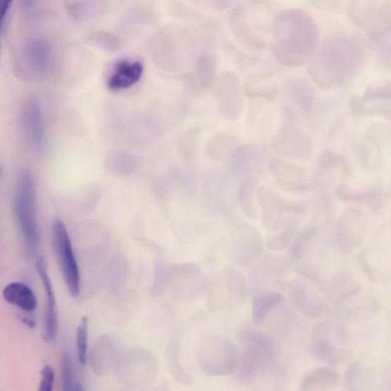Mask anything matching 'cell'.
Segmentation results:
<instances>
[{
	"label": "cell",
	"mask_w": 391,
	"mask_h": 391,
	"mask_svg": "<svg viewBox=\"0 0 391 391\" xmlns=\"http://www.w3.org/2000/svg\"><path fill=\"white\" fill-rule=\"evenodd\" d=\"M14 212L19 224L27 250L34 254L40 243L39 230L36 216V194L31 173L23 171L18 180L15 197Z\"/></svg>",
	"instance_id": "277c9868"
},
{
	"label": "cell",
	"mask_w": 391,
	"mask_h": 391,
	"mask_svg": "<svg viewBox=\"0 0 391 391\" xmlns=\"http://www.w3.org/2000/svg\"><path fill=\"white\" fill-rule=\"evenodd\" d=\"M25 51L27 58L36 70L42 72L47 68L49 50L46 44L40 42H32Z\"/></svg>",
	"instance_id": "4316f807"
},
{
	"label": "cell",
	"mask_w": 391,
	"mask_h": 391,
	"mask_svg": "<svg viewBox=\"0 0 391 391\" xmlns=\"http://www.w3.org/2000/svg\"><path fill=\"white\" fill-rule=\"evenodd\" d=\"M256 201L261 209V223L268 232L281 228L287 213H303V204L288 201L271 187L262 185L257 188Z\"/></svg>",
	"instance_id": "5b68a950"
},
{
	"label": "cell",
	"mask_w": 391,
	"mask_h": 391,
	"mask_svg": "<svg viewBox=\"0 0 391 391\" xmlns=\"http://www.w3.org/2000/svg\"><path fill=\"white\" fill-rule=\"evenodd\" d=\"M285 302L283 295L274 291H261L253 299L252 316L256 325H261L267 320L269 313Z\"/></svg>",
	"instance_id": "e0dca14e"
},
{
	"label": "cell",
	"mask_w": 391,
	"mask_h": 391,
	"mask_svg": "<svg viewBox=\"0 0 391 391\" xmlns=\"http://www.w3.org/2000/svg\"><path fill=\"white\" fill-rule=\"evenodd\" d=\"M2 175H3V169L1 167H0V178H1Z\"/></svg>",
	"instance_id": "b9f144b4"
},
{
	"label": "cell",
	"mask_w": 391,
	"mask_h": 391,
	"mask_svg": "<svg viewBox=\"0 0 391 391\" xmlns=\"http://www.w3.org/2000/svg\"><path fill=\"white\" fill-rule=\"evenodd\" d=\"M22 121L27 140L38 152L44 144V132L41 106L37 99L32 97L24 103Z\"/></svg>",
	"instance_id": "9c48e42d"
},
{
	"label": "cell",
	"mask_w": 391,
	"mask_h": 391,
	"mask_svg": "<svg viewBox=\"0 0 391 391\" xmlns=\"http://www.w3.org/2000/svg\"><path fill=\"white\" fill-rule=\"evenodd\" d=\"M88 323L87 317L82 318L77 332L78 359L82 366H86L87 361Z\"/></svg>",
	"instance_id": "f546056e"
},
{
	"label": "cell",
	"mask_w": 391,
	"mask_h": 391,
	"mask_svg": "<svg viewBox=\"0 0 391 391\" xmlns=\"http://www.w3.org/2000/svg\"><path fill=\"white\" fill-rule=\"evenodd\" d=\"M317 230L314 228L307 230L293 244L290 252V261L293 263L301 260L309 244L316 237Z\"/></svg>",
	"instance_id": "4dcf8cb0"
},
{
	"label": "cell",
	"mask_w": 391,
	"mask_h": 391,
	"mask_svg": "<svg viewBox=\"0 0 391 391\" xmlns=\"http://www.w3.org/2000/svg\"><path fill=\"white\" fill-rule=\"evenodd\" d=\"M381 4L380 0H350L349 13L352 21L364 28Z\"/></svg>",
	"instance_id": "d4e9b609"
},
{
	"label": "cell",
	"mask_w": 391,
	"mask_h": 391,
	"mask_svg": "<svg viewBox=\"0 0 391 391\" xmlns=\"http://www.w3.org/2000/svg\"><path fill=\"white\" fill-rule=\"evenodd\" d=\"M377 44L378 61L380 66L386 69L390 68V37Z\"/></svg>",
	"instance_id": "e575fe53"
},
{
	"label": "cell",
	"mask_w": 391,
	"mask_h": 391,
	"mask_svg": "<svg viewBox=\"0 0 391 391\" xmlns=\"http://www.w3.org/2000/svg\"><path fill=\"white\" fill-rule=\"evenodd\" d=\"M285 89L290 98L294 99L297 106L305 113L311 111L316 101L314 89L304 80L291 77L285 84Z\"/></svg>",
	"instance_id": "d6986e66"
},
{
	"label": "cell",
	"mask_w": 391,
	"mask_h": 391,
	"mask_svg": "<svg viewBox=\"0 0 391 391\" xmlns=\"http://www.w3.org/2000/svg\"><path fill=\"white\" fill-rule=\"evenodd\" d=\"M390 97L391 85L390 81H378L366 87L362 101L366 104L378 101H390Z\"/></svg>",
	"instance_id": "83f0119b"
},
{
	"label": "cell",
	"mask_w": 391,
	"mask_h": 391,
	"mask_svg": "<svg viewBox=\"0 0 391 391\" xmlns=\"http://www.w3.org/2000/svg\"><path fill=\"white\" fill-rule=\"evenodd\" d=\"M258 184L256 175L248 176L240 190V204L242 211L251 220H256L259 214L256 201Z\"/></svg>",
	"instance_id": "7402d4cb"
},
{
	"label": "cell",
	"mask_w": 391,
	"mask_h": 391,
	"mask_svg": "<svg viewBox=\"0 0 391 391\" xmlns=\"http://www.w3.org/2000/svg\"><path fill=\"white\" fill-rule=\"evenodd\" d=\"M366 58L365 44L356 35L335 34L318 50L308 73L321 89H338L360 75Z\"/></svg>",
	"instance_id": "6da1fadb"
},
{
	"label": "cell",
	"mask_w": 391,
	"mask_h": 391,
	"mask_svg": "<svg viewBox=\"0 0 391 391\" xmlns=\"http://www.w3.org/2000/svg\"><path fill=\"white\" fill-rule=\"evenodd\" d=\"M310 352L317 359L334 366H338L347 354L342 347L314 340L311 345Z\"/></svg>",
	"instance_id": "cb8c5ba5"
},
{
	"label": "cell",
	"mask_w": 391,
	"mask_h": 391,
	"mask_svg": "<svg viewBox=\"0 0 391 391\" xmlns=\"http://www.w3.org/2000/svg\"><path fill=\"white\" fill-rule=\"evenodd\" d=\"M297 225L294 222L287 225L285 230L281 233L273 235L266 242V247L272 251L283 250L292 242L296 233Z\"/></svg>",
	"instance_id": "f1b7e54d"
},
{
	"label": "cell",
	"mask_w": 391,
	"mask_h": 391,
	"mask_svg": "<svg viewBox=\"0 0 391 391\" xmlns=\"http://www.w3.org/2000/svg\"><path fill=\"white\" fill-rule=\"evenodd\" d=\"M311 4L321 10L336 13L342 10L343 0H310Z\"/></svg>",
	"instance_id": "d590c367"
},
{
	"label": "cell",
	"mask_w": 391,
	"mask_h": 391,
	"mask_svg": "<svg viewBox=\"0 0 391 391\" xmlns=\"http://www.w3.org/2000/svg\"><path fill=\"white\" fill-rule=\"evenodd\" d=\"M54 372L51 366H45L42 371L40 391H51L54 387Z\"/></svg>",
	"instance_id": "8d00e7d4"
},
{
	"label": "cell",
	"mask_w": 391,
	"mask_h": 391,
	"mask_svg": "<svg viewBox=\"0 0 391 391\" xmlns=\"http://www.w3.org/2000/svg\"><path fill=\"white\" fill-rule=\"evenodd\" d=\"M63 389L69 390L73 386V373L70 354L68 352L63 354L61 361Z\"/></svg>",
	"instance_id": "836d02e7"
},
{
	"label": "cell",
	"mask_w": 391,
	"mask_h": 391,
	"mask_svg": "<svg viewBox=\"0 0 391 391\" xmlns=\"http://www.w3.org/2000/svg\"><path fill=\"white\" fill-rule=\"evenodd\" d=\"M314 340L329 342L342 347L347 342V333L339 324L325 321L318 324L313 332Z\"/></svg>",
	"instance_id": "484cf974"
},
{
	"label": "cell",
	"mask_w": 391,
	"mask_h": 391,
	"mask_svg": "<svg viewBox=\"0 0 391 391\" xmlns=\"http://www.w3.org/2000/svg\"><path fill=\"white\" fill-rule=\"evenodd\" d=\"M349 107L351 110L359 115H368V110L366 103L358 96H353L350 98Z\"/></svg>",
	"instance_id": "74e56055"
},
{
	"label": "cell",
	"mask_w": 391,
	"mask_h": 391,
	"mask_svg": "<svg viewBox=\"0 0 391 391\" xmlns=\"http://www.w3.org/2000/svg\"><path fill=\"white\" fill-rule=\"evenodd\" d=\"M337 195L342 201L348 203L364 204L374 210H378L382 204V198L376 190H353L349 186L341 185Z\"/></svg>",
	"instance_id": "44dd1931"
},
{
	"label": "cell",
	"mask_w": 391,
	"mask_h": 391,
	"mask_svg": "<svg viewBox=\"0 0 391 391\" xmlns=\"http://www.w3.org/2000/svg\"><path fill=\"white\" fill-rule=\"evenodd\" d=\"M340 376L335 371L328 368H318L303 378L299 390L303 391L331 390L337 387Z\"/></svg>",
	"instance_id": "2e32d148"
},
{
	"label": "cell",
	"mask_w": 391,
	"mask_h": 391,
	"mask_svg": "<svg viewBox=\"0 0 391 391\" xmlns=\"http://www.w3.org/2000/svg\"><path fill=\"white\" fill-rule=\"evenodd\" d=\"M23 322L25 325H29L30 328H32V327L35 325V322L30 319H25L23 320Z\"/></svg>",
	"instance_id": "ab89813d"
},
{
	"label": "cell",
	"mask_w": 391,
	"mask_h": 391,
	"mask_svg": "<svg viewBox=\"0 0 391 391\" xmlns=\"http://www.w3.org/2000/svg\"><path fill=\"white\" fill-rule=\"evenodd\" d=\"M230 25L236 38L244 47L252 51H261L266 47V42L252 29L247 12L242 6L232 12Z\"/></svg>",
	"instance_id": "4fadbf2b"
},
{
	"label": "cell",
	"mask_w": 391,
	"mask_h": 391,
	"mask_svg": "<svg viewBox=\"0 0 391 391\" xmlns=\"http://www.w3.org/2000/svg\"><path fill=\"white\" fill-rule=\"evenodd\" d=\"M368 38L376 44L390 37L391 4L390 0L382 2L378 11L364 26Z\"/></svg>",
	"instance_id": "5bb4252c"
},
{
	"label": "cell",
	"mask_w": 391,
	"mask_h": 391,
	"mask_svg": "<svg viewBox=\"0 0 391 391\" xmlns=\"http://www.w3.org/2000/svg\"><path fill=\"white\" fill-rule=\"evenodd\" d=\"M89 40L95 42L99 47L107 50L119 49L120 42L116 36L106 32H96L89 36Z\"/></svg>",
	"instance_id": "1f68e13d"
},
{
	"label": "cell",
	"mask_w": 391,
	"mask_h": 391,
	"mask_svg": "<svg viewBox=\"0 0 391 391\" xmlns=\"http://www.w3.org/2000/svg\"><path fill=\"white\" fill-rule=\"evenodd\" d=\"M13 0H0V34H1L6 15Z\"/></svg>",
	"instance_id": "f35d334b"
},
{
	"label": "cell",
	"mask_w": 391,
	"mask_h": 391,
	"mask_svg": "<svg viewBox=\"0 0 391 391\" xmlns=\"http://www.w3.org/2000/svg\"><path fill=\"white\" fill-rule=\"evenodd\" d=\"M142 63L123 61L119 63L108 78V87L113 90L128 89L138 83L143 75Z\"/></svg>",
	"instance_id": "9a60e30c"
},
{
	"label": "cell",
	"mask_w": 391,
	"mask_h": 391,
	"mask_svg": "<svg viewBox=\"0 0 391 391\" xmlns=\"http://www.w3.org/2000/svg\"><path fill=\"white\" fill-rule=\"evenodd\" d=\"M366 216L357 208L345 209L336 224V240L341 251L350 254L358 249L365 240Z\"/></svg>",
	"instance_id": "52a82bcc"
},
{
	"label": "cell",
	"mask_w": 391,
	"mask_h": 391,
	"mask_svg": "<svg viewBox=\"0 0 391 391\" xmlns=\"http://www.w3.org/2000/svg\"><path fill=\"white\" fill-rule=\"evenodd\" d=\"M367 139L359 148L358 157L363 168L373 170L379 166L380 161V143L376 136L368 132Z\"/></svg>",
	"instance_id": "603a6c76"
},
{
	"label": "cell",
	"mask_w": 391,
	"mask_h": 391,
	"mask_svg": "<svg viewBox=\"0 0 391 391\" xmlns=\"http://www.w3.org/2000/svg\"><path fill=\"white\" fill-rule=\"evenodd\" d=\"M319 36V27L310 14L297 8L282 11L273 23V54L282 66H302L316 51Z\"/></svg>",
	"instance_id": "7a4b0ae2"
},
{
	"label": "cell",
	"mask_w": 391,
	"mask_h": 391,
	"mask_svg": "<svg viewBox=\"0 0 391 391\" xmlns=\"http://www.w3.org/2000/svg\"><path fill=\"white\" fill-rule=\"evenodd\" d=\"M277 151L285 157L308 160L312 154V144L306 134L292 126H287L275 143Z\"/></svg>",
	"instance_id": "30bf717a"
},
{
	"label": "cell",
	"mask_w": 391,
	"mask_h": 391,
	"mask_svg": "<svg viewBox=\"0 0 391 391\" xmlns=\"http://www.w3.org/2000/svg\"><path fill=\"white\" fill-rule=\"evenodd\" d=\"M34 1H35V0H24V4H25V7H27V8L31 7V6H32Z\"/></svg>",
	"instance_id": "60d3db41"
},
{
	"label": "cell",
	"mask_w": 391,
	"mask_h": 391,
	"mask_svg": "<svg viewBox=\"0 0 391 391\" xmlns=\"http://www.w3.org/2000/svg\"><path fill=\"white\" fill-rule=\"evenodd\" d=\"M361 373V366L359 362L353 363L352 365L348 368L344 376V385L345 389L349 390H356Z\"/></svg>",
	"instance_id": "d6a6232c"
},
{
	"label": "cell",
	"mask_w": 391,
	"mask_h": 391,
	"mask_svg": "<svg viewBox=\"0 0 391 391\" xmlns=\"http://www.w3.org/2000/svg\"><path fill=\"white\" fill-rule=\"evenodd\" d=\"M225 94V106L227 108V116L230 119H238L243 110V98L241 91L240 82L237 76L232 73H227L224 76Z\"/></svg>",
	"instance_id": "ffe728a7"
},
{
	"label": "cell",
	"mask_w": 391,
	"mask_h": 391,
	"mask_svg": "<svg viewBox=\"0 0 391 391\" xmlns=\"http://www.w3.org/2000/svg\"><path fill=\"white\" fill-rule=\"evenodd\" d=\"M270 168L273 175L276 178L277 185L282 189L292 193L304 192L309 189L304 168L280 159L273 160Z\"/></svg>",
	"instance_id": "ba28073f"
},
{
	"label": "cell",
	"mask_w": 391,
	"mask_h": 391,
	"mask_svg": "<svg viewBox=\"0 0 391 391\" xmlns=\"http://www.w3.org/2000/svg\"><path fill=\"white\" fill-rule=\"evenodd\" d=\"M241 352L237 364L238 376L251 380L266 373L278 358L276 342L266 333L245 330L241 334Z\"/></svg>",
	"instance_id": "3957f363"
},
{
	"label": "cell",
	"mask_w": 391,
	"mask_h": 391,
	"mask_svg": "<svg viewBox=\"0 0 391 391\" xmlns=\"http://www.w3.org/2000/svg\"><path fill=\"white\" fill-rule=\"evenodd\" d=\"M35 266L44 285L45 293H46L45 294L47 299L46 314H45V339L49 342H52L56 337L58 327L56 297H54L53 287L48 274L46 261L43 257L39 256L36 259Z\"/></svg>",
	"instance_id": "7c38bea8"
},
{
	"label": "cell",
	"mask_w": 391,
	"mask_h": 391,
	"mask_svg": "<svg viewBox=\"0 0 391 391\" xmlns=\"http://www.w3.org/2000/svg\"><path fill=\"white\" fill-rule=\"evenodd\" d=\"M53 239L63 278L69 292L76 297L80 290V275L74 249L65 223L60 220L53 223Z\"/></svg>",
	"instance_id": "8992f818"
},
{
	"label": "cell",
	"mask_w": 391,
	"mask_h": 391,
	"mask_svg": "<svg viewBox=\"0 0 391 391\" xmlns=\"http://www.w3.org/2000/svg\"><path fill=\"white\" fill-rule=\"evenodd\" d=\"M3 295L8 304L19 307L24 311L33 312L37 308V298L33 291L20 282L8 285L3 291Z\"/></svg>",
	"instance_id": "ac0fdd59"
},
{
	"label": "cell",
	"mask_w": 391,
	"mask_h": 391,
	"mask_svg": "<svg viewBox=\"0 0 391 391\" xmlns=\"http://www.w3.org/2000/svg\"><path fill=\"white\" fill-rule=\"evenodd\" d=\"M291 301L299 312L310 319L321 317L325 312L323 299L304 280H298L294 284Z\"/></svg>",
	"instance_id": "8fae6325"
}]
</instances>
